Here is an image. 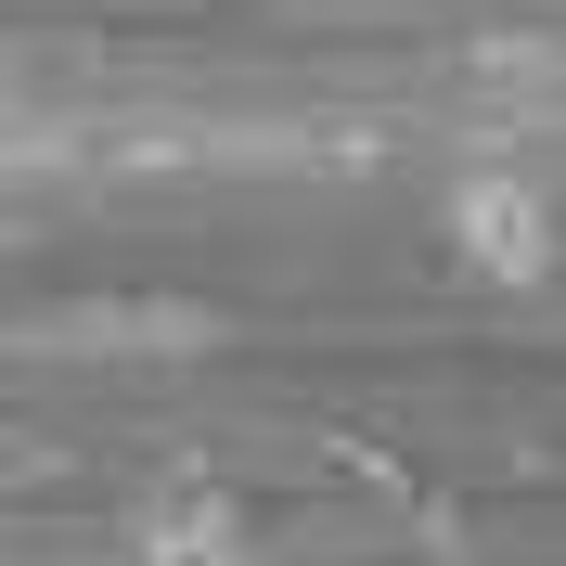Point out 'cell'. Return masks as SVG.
<instances>
[{
    "mask_svg": "<svg viewBox=\"0 0 566 566\" xmlns=\"http://www.w3.org/2000/svg\"><path fill=\"white\" fill-rule=\"evenodd\" d=\"M438 245H451V271H463V283L528 296V283H554V271H566V219H554V193H541V180L476 168V180H451V193H438Z\"/></svg>",
    "mask_w": 566,
    "mask_h": 566,
    "instance_id": "obj_1",
    "label": "cell"
},
{
    "mask_svg": "<svg viewBox=\"0 0 566 566\" xmlns=\"http://www.w3.org/2000/svg\"><path fill=\"white\" fill-rule=\"evenodd\" d=\"M116 554L129 566H245V515H232V490H207V476H168V490L129 502Z\"/></svg>",
    "mask_w": 566,
    "mask_h": 566,
    "instance_id": "obj_2",
    "label": "cell"
},
{
    "mask_svg": "<svg viewBox=\"0 0 566 566\" xmlns=\"http://www.w3.org/2000/svg\"><path fill=\"white\" fill-rule=\"evenodd\" d=\"M65 335L91 360H207L219 348V310H193V296H91Z\"/></svg>",
    "mask_w": 566,
    "mask_h": 566,
    "instance_id": "obj_3",
    "label": "cell"
}]
</instances>
